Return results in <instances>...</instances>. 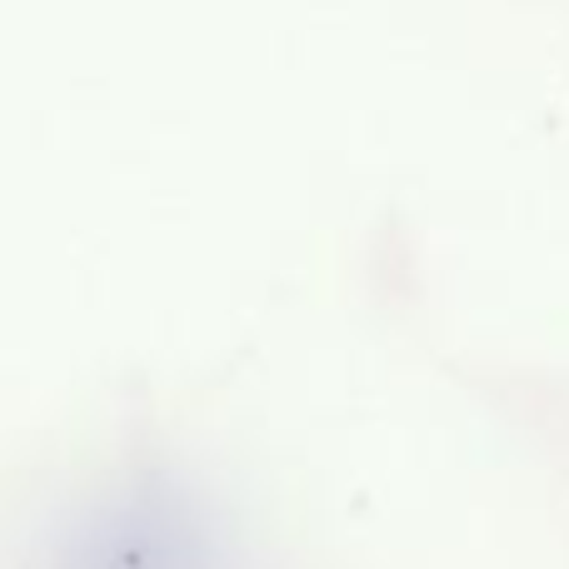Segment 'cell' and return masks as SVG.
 <instances>
[{
  "label": "cell",
  "mask_w": 569,
  "mask_h": 569,
  "mask_svg": "<svg viewBox=\"0 0 569 569\" xmlns=\"http://www.w3.org/2000/svg\"><path fill=\"white\" fill-rule=\"evenodd\" d=\"M56 569H226V560L186 505L130 500L90 520Z\"/></svg>",
  "instance_id": "cell-1"
}]
</instances>
